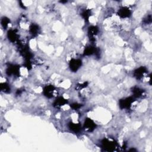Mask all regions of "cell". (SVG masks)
I'll return each mask as SVG.
<instances>
[{
	"mask_svg": "<svg viewBox=\"0 0 152 152\" xmlns=\"http://www.w3.org/2000/svg\"><path fill=\"white\" fill-rule=\"evenodd\" d=\"M133 100V98L131 97L120 100L119 104L120 108L121 109H129L131 107L132 103L134 102Z\"/></svg>",
	"mask_w": 152,
	"mask_h": 152,
	"instance_id": "6da1fadb",
	"label": "cell"
},
{
	"mask_svg": "<svg viewBox=\"0 0 152 152\" xmlns=\"http://www.w3.org/2000/svg\"><path fill=\"white\" fill-rule=\"evenodd\" d=\"M82 64V61L80 59H72L69 62V66L70 69L73 72H76L77 70L81 67Z\"/></svg>",
	"mask_w": 152,
	"mask_h": 152,
	"instance_id": "7a4b0ae2",
	"label": "cell"
},
{
	"mask_svg": "<svg viewBox=\"0 0 152 152\" xmlns=\"http://www.w3.org/2000/svg\"><path fill=\"white\" fill-rule=\"evenodd\" d=\"M55 87L52 85H48L45 87L43 89V94L44 95L48 98H53L55 92Z\"/></svg>",
	"mask_w": 152,
	"mask_h": 152,
	"instance_id": "3957f363",
	"label": "cell"
},
{
	"mask_svg": "<svg viewBox=\"0 0 152 152\" xmlns=\"http://www.w3.org/2000/svg\"><path fill=\"white\" fill-rule=\"evenodd\" d=\"M118 14L120 17L122 19H126L130 17V16L131 15V11L127 7H122L118 10Z\"/></svg>",
	"mask_w": 152,
	"mask_h": 152,
	"instance_id": "277c9868",
	"label": "cell"
},
{
	"mask_svg": "<svg viewBox=\"0 0 152 152\" xmlns=\"http://www.w3.org/2000/svg\"><path fill=\"white\" fill-rule=\"evenodd\" d=\"M96 124L95 122L93 121L90 118H87L85 120V124H84V128L87 131H92L95 130L96 128Z\"/></svg>",
	"mask_w": 152,
	"mask_h": 152,
	"instance_id": "5b68a950",
	"label": "cell"
},
{
	"mask_svg": "<svg viewBox=\"0 0 152 152\" xmlns=\"http://www.w3.org/2000/svg\"><path fill=\"white\" fill-rule=\"evenodd\" d=\"M99 32V28L95 26H91L88 29V35L91 41L93 40L95 41V36H96Z\"/></svg>",
	"mask_w": 152,
	"mask_h": 152,
	"instance_id": "8992f818",
	"label": "cell"
},
{
	"mask_svg": "<svg viewBox=\"0 0 152 152\" xmlns=\"http://www.w3.org/2000/svg\"><path fill=\"white\" fill-rule=\"evenodd\" d=\"M17 33V30L16 29L10 30L7 33V36L9 41L11 42H16L18 40L19 38V35Z\"/></svg>",
	"mask_w": 152,
	"mask_h": 152,
	"instance_id": "52a82bcc",
	"label": "cell"
},
{
	"mask_svg": "<svg viewBox=\"0 0 152 152\" xmlns=\"http://www.w3.org/2000/svg\"><path fill=\"white\" fill-rule=\"evenodd\" d=\"M102 146L104 149H107V150H111L115 149V144L113 142H111L108 139H104L102 142Z\"/></svg>",
	"mask_w": 152,
	"mask_h": 152,
	"instance_id": "ba28073f",
	"label": "cell"
},
{
	"mask_svg": "<svg viewBox=\"0 0 152 152\" xmlns=\"http://www.w3.org/2000/svg\"><path fill=\"white\" fill-rule=\"evenodd\" d=\"M67 103V100L64 98L63 97L58 98L54 103V106L55 108H60L63 105H65Z\"/></svg>",
	"mask_w": 152,
	"mask_h": 152,
	"instance_id": "9c48e42d",
	"label": "cell"
},
{
	"mask_svg": "<svg viewBox=\"0 0 152 152\" xmlns=\"http://www.w3.org/2000/svg\"><path fill=\"white\" fill-rule=\"evenodd\" d=\"M146 73V68L143 67H141L137 69L134 72V76L137 78V79H140L142 78L144 74Z\"/></svg>",
	"mask_w": 152,
	"mask_h": 152,
	"instance_id": "30bf717a",
	"label": "cell"
},
{
	"mask_svg": "<svg viewBox=\"0 0 152 152\" xmlns=\"http://www.w3.org/2000/svg\"><path fill=\"white\" fill-rule=\"evenodd\" d=\"M97 52V50L95 48V46H89L87 48H86L85 52H84V55H91L92 54H95Z\"/></svg>",
	"mask_w": 152,
	"mask_h": 152,
	"instance_id": "8fae6325",
	"label": "cell"
},
{
	"mask_svg": "<svg viewBox=\"0 0 152 152\" xmlns=\"http://www.w3.org/2000/svg\"><path fill=\"white\" fill-rule=\"evenodd\" d=\"M69 128L74 133H78L81 130V125L76 123H69Z\"/></svg>",
	"mask_w": 152,
	"mask_h": 152,
	"instance_id": "7c38bea8",
	"label": "cell"
},
{
	"mask_svg": "<svg viewBox=\"0 0 152 152\" xmlns=\"http://www.w3.org/2000/svg\"><path fill=\"white\" fill-rule=\"evenodd\" d=\"M39 32V28L37 25L32 24L30 26V32L33 35V36H37Z\"/></svg>",
	"mask_w": 152,
	"mask_h": 152,
	"instance_id": "4fadbf2b",
	"label": "cell"
},
{
	"mask_svg": "<svg viewBox=\"0 0 152 152\" xmlns=\"http://www.w3.org/2000/svg\"><path fill=\"white\" fill-rule=\"evenodd\" d=\"M10 20L8 18L6 17H3L1 19V25L5 29H7L8 25L10 24Z\"/></svg>",
	"mask_w": 152,
	"mask_h": 152,
	"instance_id": "5bb4252c",
	"label": "cell"
},
{
	"mask_svg": "<svg viewBox=\"0 0 152 152\" xmlns=\"http://www.w3.org/2000/svg\"><path fill=\"white\" fill-rule=\"evenodd\" d=\"M143 90L140 89L139 88H135L133 90V93H134V96L136 98H140L142 96V94L143 93Z\"/></svg>",
	"mask_w": 152,
	"mask_h": 152,
	"instance_id": "9a60e30c",
	"label": "cell"
},
{
	"mask_svg": "<svg viewBox=\"0 0 152 152\" xmlns=\"http://www.w3.org/2000/svg\"><path fill=\"white\" fill-rule=\"evenodd\" d=\"M10 87L9 85L6 83H3L1 84V90L4 93H8L10 91Z\"/></svg>",
	"mask_w": 152,
	"mask_h": 152,
	"instance_id": "2e32d148",
	"label": "cell"
},
{
	"mask_svg": "<svg viewBox=\"0 0 152 152\" xmlns=\"http://www.w3.org/2000/svg\"><path fill=\"white\" fill-rule=\"evenodd\" d=\"M81 16L84 18L85 20H88L90 16H91V11L89 10H86L83 11V13H81Z\"/></svg>",
	"mask_w": 152,
	"mask_h": 152,
	"instance_id": "e0dca14e",
	"label": "cell"
},
{
	"mask_svg": "<svg viewBox=\"0 0 152 152\" xmlns=\"http://www.w3.org/2000/svg\"><path fill=\"white\" fill-rule=\"evenodd\" d=\"M71 107L74 110H77L81 107V105L80 104H78L77 103H74L72 105H71Z\"/></svg>",
	"mask_w": 152,
	"mask_h": 152,
	"instance_id": "ac0fdd59",
	"label": "cell"
}]
</instances>
